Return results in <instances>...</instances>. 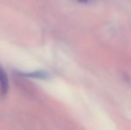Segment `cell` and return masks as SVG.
I'll return each mask as SVG.
<instances>
[{
  "mask_svg": "<svg viewBox=\"0 0 131 130\" xmlns=\"http://www.w3.org/2000/svg\"><path fill=\"white\" fill-rule=\"evenodd\" d=\"M25 76L31 77V78H40V79H47V78H50L49 73L45 70H38V71H34V72H29L25 74Z\"/></svg>",
  "mask_w": 131,
  "mask_h": 130,
  "instance_id": "2",
  "label": "cell"
},
{
  "mask_svg": "<svg viewBox=\"0 0 131 130\" xmlns=\"http://www.w3.org/2000/svg\"><path fill=\"white\" fill-rule=\"evenodd\" d=\"M78 1L81 2V3H86V2H88V0H78Z\"/></svg>",
  "mask_w": 131,
  "mask_h": 130,
  "instance_id": "3",
  "label": "cell"
},
{
  "mask_svg": "<svg viewBox=\"0 0 131 130\" xmlns=\"http://www.w3.org/2000/svg\"><path fill=\"white\" fill-rule=\"evenodd\" d=\"M9 89V81L6 72L0 65V94L1 96H5L7 94Z\"/></svg>",
  "mask_w": 131,
  "mask_h": 130,
  "instance_id": "1",
  "label": "cell"
}]
</instances>
